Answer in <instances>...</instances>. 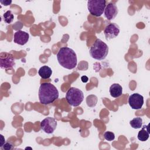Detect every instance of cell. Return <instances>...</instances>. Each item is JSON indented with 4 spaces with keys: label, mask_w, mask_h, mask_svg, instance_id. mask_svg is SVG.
<instances>
[{
    "label": "cell",
    "mask_w": 150,
    "mask_h": 150,
    "mask_svg": "<svg viewBox=\"0 0 150 150\" xmlns=\"http://www.w3.org/2000/svg\"><path fill=\"white\" fill-rule=\"evenodd\" d=\"M129 124L134 129H139L142 127V119L141 117H135L129 121Z\"/></svg>",
    "instance_id": "15"
},
{
    "label": "cell",
    "mask_w": 150,
    "mask_h": 150,
    "mask_svg": "<svg viewBox=\"0 0 150 150\" xmlns=\"http://www.w3.org/2000/svg\"><path fill=\"white\" fill-rule=\"evenodd\" d=\"M81 81H82L83 83H86V82L88 81V77H87V76H82V77H81Z\"/></svg>",
    "instance_id": "22"
},
{
    "label": "cell",
    "mask_w": 150,
    "mask_h": 150,
    "mask_svg": "<svg viewBox=\"0 0 150 150\" xmlns=\"http://www.w3.org/2000/svg\"><path fill=\"white\" fill-rule=\"evenodd\" d=\"M120 33L119 26L115 23H110L106 26L104 33L106 39H112L116 38Z\"/></svg>",
    "instance_id": "8"
},
{
    "label": "cell",
    "mask_w": 150,
    "mask_h": 150,
    "mask_svg": "<svg viewBox=\"0 0 150 150\" xmlns=\"http://www.w3.org/2000/svg\"><path fill=\"white\" fill-rule=\"evenodd\" d=\"M57 122L54 118L48 117L40 122L41 129L47 134H52L56 129Z\"/></svg>",
    "instance_id": "6"
},
{
    "label": "cell",
    "mask_w": 150,
    "mask_h": 150,
    "mask_svg": "<svg viewBox=\"0 0 150 150\" xmlns=\"http://www.w3.org/2000/svg\"><path fill=\"white\" fill-rule=\"evenodd\" d=\"M106 6L105 0H88L87 8L89 12L95 16H100L103 15Z\"/></svg>",
    "instance_id": "5"
},
{
    "label": "cell",
    "mask_w": 150,
    "mask_h": 150,
    "mask_svg": "<svg viewBox=\"0 0 150 150\" xmlns=\"http://www.w3.org/2000/svg\"><path fill=\"white\" fill-rule=\"evenodd\" d=\"M38 74L41 78L43 79H47L50 77L52 74V70L50 67L47 66H43L41 67L39 71Z\"/></svg>",
    "instance_id": "14"
},
{
    "label": "cell",
    "mask_w": 150,
    "mask_h": 150,
    "mask_svg": "<svg viewBox=\"0 0 150 150\" xmlns=\"http://www.w3.org/2000/svg\"><path fill=\"white\" fill-rule=\"evenodd\" d=\"M15 64V59L12 56H7L5 58H0V66L1 69H12Z\"/></svg>",
    "instance_id": "11"
},
{
    "label": "cell",
    "mask_w": 150,
    "mask_h": 150,
    "mask_svg": "<svg viewBox=\"0 0 150 150\" xmlns=\"http://www.w3.org/2000/svg\"><path fill=\"white\" fill-rule=\"evenodd\" d=\"M39 98L40 103L44 105L53 103L59 97L57 88L50 83H43L39 89Z\"/></svg>",
    "instance_id": "2"
},
{
    "label": "cell",
    "mask_w": 150,
    "mask_h": 150,
    "mask_svg": "<svg viewBox=\"0 0 150 150\" xmlns=\"http://www.w3.org/2000/svg\"><path fill=\"white\" fill-rule=\"evenodd\" d=\"M3 17L5 22H6V23H12L14 18L13 15L11 11H7L6 12H5L3 15Z\"/></svg>",
    "instance_id": "17"
},
{
    "label": "cell",
    "mask_w": 150,
    "mask_h": 150,
    "mask_svg": "<svg viewBox=\"0 0 150 150\" xmlns=\"http://www.w3.org/2000/svg\"><path fill=\"white\" fill-rule=\"evenodd\" d=\"M1 145H0V147L1 148H2V146H3V145H4V144H5V138H4V136L2 135H1Z\"/></svg>",
    "instance_id": "21"
},
{
    "label": "cell",
    "mask_w": 150,
    "mask_h": 150,
    "mask_svg": "<svg viewBox=\"0 0 150 150\" xmlns=\"http://www.w3.org/2000/svg\"><path fill=\"white\" fill-rule=\"evenodd\" d=\"M128 101L131 108L139 110L144 104V97L138 93H134L129 96Z\"/></svg>",
    "instance_id": "7"
},
{
    "label": "cell",
    "mask_w": 150,
    "mask_h": 150,
    "mask_svg": "<svg viewBox=\"0 0 150 150\" xmlns=\"http://www.w3.org/2000/svg\"><path fill=\"white\" fill-rule=\"evenodd\" d=\"M29 38V35L28 33L20 30L14 33L13 42L19 45H24L28 42Z\"/></svg>",
    "instance_id": "10"
},
{
    "label": "cell",
    "mask_w": 150,
    "mask_h": 150,
    "mask_svg": "<svg viewBox=\"0 0 150 150\" xmlns=\"http://www.w3.org/2000/svg\"><path fill=\"white\" fill-rule=\"evenodd\" d=\"M109 91L111 97L118 98L122 94V87L118 83H114L110 86Z\"/></svg>",
    "instance_id": "12"
},
{
    "label": "cell",
    "mask_w": 150,
    "mask_h": 150,
    "mask_svg": "<svg viewBox=\"0 0 150 150\" xmlns=\"http://www.w3.org/2000/svg\"><path fill=\"white\" fill-rule=\"evenodd\" d=\"M97 102V97L95 95H90L86 98V103L88 107H94Z\"/></svg>",
    "instance_id": "16"
},
{
    "label": "cell",
    "mask_w": 150,
    "mask_h": 150,
    "mask_svg": "<svg viewBox=\"0 0 150 150\" xmlns=\"http://www.w3.org/2000/svg\"><path fill=\"white\" fill-rule=\"evenodd\" d=\"M4 149H6V150H10V149H12L14 148L13 145L10 142H6L4 144V145H3V146L2 147Z\"/></svg>",
    "instance_id": "19"
},
{
    "label": "cell",
    "mask_w": 150,
    "mask_h": 150,
    "mask_svg": "<svg viewBox=\"0 0 150 150\" xmlns=\"http://www.w3.org/2000/svg\"><path fill=\"white\" fill-rule=\"evenodd\" d=\"M149 124H148L146 125H144L142 127V129L141 131L138 132V139L141 141H146L149 137Z\"/></svg>",
    "instance_id": "13"
},
{
    "label": "cell",
    "mask_w": 150,
    "mask_h": 150,
    "mask_svg": "<svg viewBox=\"0 0 150 150\" xmlns=\"http://www.w3.org/2000/svg\"><path fill=\"white\" fill-rule=\"evenodd\" d=\"M104 16L108 20L114 19L118 14V8L114 3L110 2L107 5L104 9Z\"/></svg>",
    "instance_id": "9"
},
{
    "label": "cell",
    "mask_w": 150,
    "mask_h": 150,
    "mask_svg": "<svg viewBox=\"0 0 150 150\" xmlns=\"http://www.w3.org/2000/svg\"><path fill=\"white\" fill-rule=\"evenodd\" d=\"M104 138L108 141H112L115 139V134L111 131H106L104 134Z\"/></svg>",
    "instance_id": "18"
},
{
    "label": "cell",
    "mask_w": 150,
    "mask_h": 150,
    "mask_svg": "<svg viewBox=\"0 0 150 150\" xmlns=\"http://www.w3.org/2000/svg\"><path fill=\"white\" fill-rule=\"evenodd\" d=\"M90 54L92 58L102 60L105 59L108 53L107 45L100 39H97L90 48Z\"/></svg>",
    "instance_id": "3"
},
{
    "label": "cell",
    "mask_w": 150,
    "mask_h": 150,
    "mask_svg": "<svg viewBox=\"0 0 150 150\" xmlns=\"http://www.w3.org/2000/svg\"><path fill=\"white\" fill-rule=\"evenodd\" d=\"M0 2H1L2 5H5V6H8V5H10L11 4L12 1H8V0H6V1H2V0H1V1H0Z\"/></svg>",
    "instance_id": "20"
},
{
    "label": "cell",
    "mask_w": 150,
    "mask_h": 150,
    "mask_svg": "<svg viewBox=\"0 0 150 150\" xmlns=\"http://www.w3.org/2000/svg\"><path fill=\"white\" fill-rule=\"evenodd\" d=\"M66 99L69 105L77 107L82 103L84 99L83 91L76 87H70L66 93Z\"/></svg>",
    "instance_id": "4"
},
{
    "label": "cell",
    "mask_w": 150,
    "mask_h": 150,
    "mask_svg": "<svg viewBox=\"0 0 150 150\" xmlns=\"http://www.w3.org/2000/svg\"><path fill=\"white\" fill-rule=\"evenodd\" d=\"M56 56L60 65L65 69L71 70L77 66V59L76 54L73 49L68 47L60 48Z\"/></svg>",
    "instance_id": "1"
}]
</instances>
